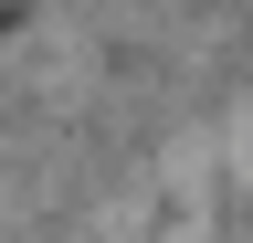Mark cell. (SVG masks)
Returning a JSON list of instances; mask_svg holds the SVG:
<instances>
[{
    "label": "cell",
    "instance_id": "obj_1",
    "mask_svg": "<svg viewBox=\"0 0 253 243\" xmlns=\"http://www.w3.org/2000/svg\"><path fill=\"white\" fill-rule=\"evenodd\" d=\"M0 32H11V0H0Z\"/></svg>",
    "mask_w": 253,
    "mask_h": 243
}]
</instances>
